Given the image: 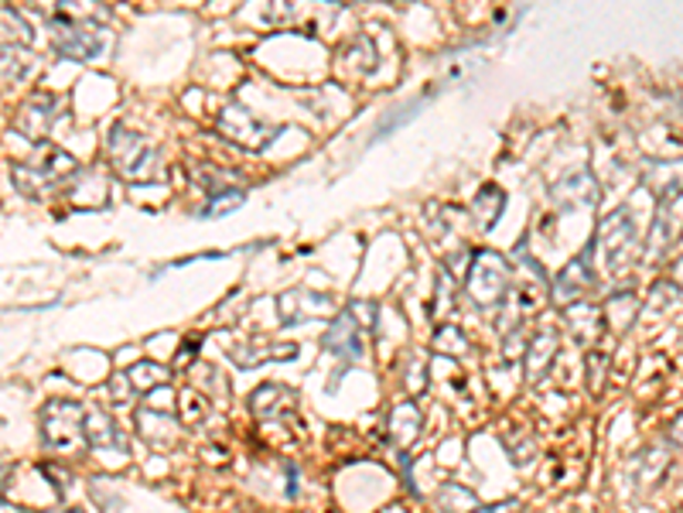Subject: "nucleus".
I'll return each instance as SVG.
<instances>
[{
	"instance_id": "f257e3e1",
	"label": "nucleus",
	"mask_w": 683,
	"mask_h": 513,
	"mask_svg": "<svg viewBox=\"0 0 683 513\" xmlns=\"http://www.w3.org/2000/svg\"><path fill=\"white\" fill-rule=\"evenodd\" d=\"M75 171H80V168H75V161L65 151L52 148V144H45V140H38L31 161L14 165L11 178H14L18 192H24V196H45V192L65 186V181L80 178Z\"/></svg>"
},
{
	"instance_id": "f03ea898",
	"label": "nucleus",
	"mask_w": 683,
	"mask_h": 513,
	"mask_svg": "<svg viewBox=\"0 0 683 513\" xmlns=\"http://www.w3.org/2000/svg\"><path fill=\"white\" fill-rule=\"evenodd\" d=\"M109 161H113V171L127 181H150L161 171V158H158L155 144L124 124L109 130Z\"/></svg>"
},
{
	"instance_id": "7ed1b4c3",
	"label": "nucleus",
	"mask_w": 683,
	"mask_h": 513,
	"mask_svg": "<svg viewBox=\"0 0 683 513\" xmlns=\"http://www.w3.org/2000/svg\"><path fill=\"white\" fill-rule=\"evenodd\" d=\"M465 287H469V299L479 305V308H503L506 299H509V264L506 256L492 253V250H479L472 256V268H469V278H465Z\"/></svg>"
},
{
	"instance_id": "20e7f679",
	"label": "nucleus",
	"mask_w": 683,
	"mask_h": 513,
	"mask_svg": "<svg viewBox=\"0 0 683 513\" xmlns=\"http://www.w3.org/2000/svg\"><path fill=\"white\" fill-rule=\"evenodd\" d=\"M42 442L52 452H72L80 449V442L86 438V411L80 400H69V397H52L45 400L42 415Z\"/></svg>"
},
{
	"instance_id": "39448f33",
	"label": "nucleus",
	"mask_w": 683,
	"mask_h": 513,
	"mask_svg": "<svg viewBox=\"0 0 683 513\" xmlns=\"http://www.w3.org/2000/svg\"><path fill=\"white\" fill-rule=\"evenodd\" d=\"M595 240H598L605 268H609L612 274H622V271L632 264V253H635V247H639V227H635V219H632V209H629V206L616 209V212L601 223V230H598Z\"/></svg>"
},
{
	"instance_id": "423d86ee",
	"label": "nucleus",
	"mask_w": 683,
	"mask_h": 513,
	"mask_svg": "<svg viewBox=\"0 0 683 513\" xmlns=\"http://www.w3.org/2000/svg\"><path fill=\"white\" fill-rule=\"evenodd\" d=\"M216 127H219V134H222L225 140L240 144V148H246V151H267L271 140L284 134V127H277V124L256 121L246 106L222 109V117L216 121Z\"/></svg>"
},
{
	"instance_id": "0eeeda50",
	"label": "nucleus",
	"mask_w": 683,
	"mask_h": 513,
	"mask_svg": "<svg viewBox=\"0 0 683 513\" xmlns=\"http://www.w3.org/2000/svg\"><path fill=\"white\" fill-rule=\"evenodd\" d=\"M595 250H598V240H588V247L557 274V281L550 287V302L554 305L571 308L595 287Z\"/></svg>"
},
{
	"instance_id": "6e6552de",
	"label": "nucleus",
	"mask_w": 683,
	"mask_h": 513,
	"mask_svg": "<svg viewBox=\"0 0 683 513\" xmlns=\"http://www.w3.org/2000/svg\"><path fill=\"white\" fill-rule=\"evenodd\" d=\"M52 42L65 59L90 62V59L106 52V31H96L93 24H75V21L52 18Z\"/></svg>"
},
{
	"instance_id": "1a4fd4ad",
	"label": "nucleus",
	"mask_w": 683,
	"mask_h": 513,
	"mask_svg": "<svg viewBox=\"0 0 683 513\" xmlns=\"http://www.w3.org/2000/svg\"><path fill=\"white\" fill-rule=\"evenodd\" d=\"M598 181L588 171H575V175H564L560 181L550 186V202L560 212H575V209H595L598 206Z\"/></svg>"
},
{
	"instance_id": "9d476101",
	"label": "nucleus",
	"mask_w": 683,
	"mask_h": 513,
	"mask_svg": "<svg viewBox=\"0 0 683 513\" xmlns=\"http://www.w3.org/2000/svg\"><path fill=\"white\" fill-rule=\"evenodd\" d=\"M322 343H325V349H328V353H335L342 363L359 359V356L366 353V343H362V325L356 322V315H353V312H342V315H335Z\"/></svg>"
},
{
	"instance_id": "9b49d317",
	"label": "nucleus",
	"mask_w": 683,
	"mask_h": 513,
	"mask_svg": "<svg viewBox=\"0 0 683 513\" xmlns=\"http://www.w3.org/2000/svg\"><path fill=\"white\" fill-rule=\"evenodd\" d=\"M277 305H281V322L284 325H301V322H312V318L332 312V299L315 295V291H308V287L287 291V295L277 299Z\"/></svg>"
},
{
	"instance_id": "f8f14e48",
	"label": "nucleus",
	"mask_w": 683,
	"mask_h": 513,
	"mask_svg": "<svg viewBox=\"0 0 683 513\" xmlns=\"http://www.w3.org/2000/svg\"><path fill=\"white\" fill-rule=\"evenodd\" d=\"M137 431H140V438L144 442L150 446V449H171L175 442H178V435H181V428H178V418H175V411H155V408H140L137 411Z\"/></svg>"
},
{
	"instance_id": "ddd939ff",
	"label": "nucleus",
	"mask_w": 683,
	"mask_h": 513,
	"mask_svg": "<svg viewBox=\"0 0 683 513\" xmlns=\"http://www.w3.org/2000/svg\"><path fill=\"white\" fill-rule=\"evenodd\" d=\"M647 189L663 202H676L683 196V161H647Z\"/></svg>"
},
{
	"instance_id": "4468645a",
	"label": "nucleus",
	"mask_w": 683,
	"mask_h": 513,
	"mask_svg": "<svg viewBox=\"0 0 683 513\" xmlns=\"http://www.w3.org/2000/svg\"><path fill=\"white\" fill-rule=\"evenodd\" d=\"M557 349H560V333L554 325H544L540 333L534 336V343L526 346V380L529 384H540L547 377Z\"/></svg>"
},
{
	"instance_id": "2eb2a0df",
	"label": "nucleus",
	"mask_w": 683,
	"mask_h": 513,
	"mask_svg": "<svg viewBox=\"0 0 683 513\" xmlns=\"http://www.w3.org/2000/svg\"><path fill=\"white\" fill-rule=\"evenodd\" d=\"M291 408H294V390H287L281 384H260L250 394V411L256 421H274Z\"/></svg>"
},
{
	"instance_id": "dca6fc26",
	"label": "nucleus",
	"mask_w": 683,
	"mask_h": 513,
	"mask_svg": "<svg viewBox=\"0 0 683 513\" xmlns=\"http://www.w3.org/2000/svg\"><path fill=\"white\" fill-rule=\"evenodd\" d=\"M55 96L52 93H42V96H34L21 106V114H18V130L31 140H42V134L52 127V114H55Z\"/></svg>"
},
{
	"instance_id": "f3484780",
	"label": "nucleus",
	"mask_w": 683,
	"mask_h": 513,
	"mask_svg": "<svg viewBox=\"0 0 683 513\" xmlns=\"http://www.w3.org/2000/svg\"><path fill=\"white\" fill-rule=\"evenodd\" d=\"M86 438H90V446L99 449V452H124L127 456V438L106 411H90L86 415Z\"/></svg>"
},
{
	"instance_id": "a211bd4d",
	"label": "nucleus",
	"mask_w": 683,
	"mask_h": 513,
	"mask_svg": "<svg viewBox=\"0 0 683 513\" xmlns=\"http://www.w3.org/2000/svg\"><path fill=\"white\" fill-rule=\"evenodd\" d=\"M564 325H567V333H571V339H578L581 346H595L598 336H601V328H605V315L598 308H585V305H571L564 315Z\"/></svg>"
},
{
	"instance_id": "6ab92c4d",
	"label": "nucleus",
	"mask_w": 683,
	"mask_h": 513,
	"mask_svg": "<svg viewBox=\"0 0 683 513\" xmlns=\"http://www.w3.org/2000/svg\"><path fill=\"white\" fill-rule=\"evenodd\" d=\"M417 435H421V411H417L413 400H403L390 411V442L397 449H407Z\"/></svg>"
},
{
	"instance_id": "aec40b11",
	"label": "nucleus",
	"mask_w": 683,
	"mask_h": 513,
	"mask_svg": "<svg viewBox=\"0 0 683 513\" xmlns=\"http://www.w3.org/2000/svg\"><path fill=\"white\" fill-rule=\"evenodd\" d=\"M297 353V346L294 343H287V346H230V356L243 366V370H253V366H260V363H274V359H291Z\"/></svg>"
},
{
	"instance_id": "412c9836",
	"label": "nucleus",
	"mask_w": 683,
	"mask_h": 513,
	"mask_svg": "<svg viewBox=\"0 0 683 513\" xmlns=\"http://www.w3.org/2000/svg\"><path fill=\"white\" fill-rule=\"evenodd\" d=\"M475 219H479V230L485 233V230H492L496 227V219H500V212H503V192L496 189V186H485L479 196H475Z\"/></svg>"
},
{
	"instance_id": "4be33fe9",
	"label": "nucleus",
	"mask_w": 683,
	"mask_h": 513,
	"mask_svg": "<svg viewBox=\"0 0 683 513\" xmlns=\"http://www.w3.org/2000/svg\"><path fill=\"white\" fill-rule=\"evenodd\" d=\"M127 377H130V384H134V390L137 394H147L150 387H168V380H171V370H165V366H158V363H134L130 370H127Z\"/></svg>"
},
{
	"instance_id": "5701e85b",
	"label": "nucleus",
	"mask_w": 683,
	"mask_h": 513,
	"mask_svg": "<svg viewBox=\"0 0 683 513\" xmlns=\"http://www.w3.org/2000/svg\"><path fill=\"white\" fill-rule=\"evenodd\" d=\"M438 506L444 513H475L479 510V496L459 483H444L441 493H438Z\"/></svg>"
},
{
	"instance_id": "b1692460",
	"label": "nucleus",
	"mask_w": 683,
	"mask_h": 513,
	"mask_svg": "<svg viewBox=\"0 0 683 513\" xmlns=\"http://www.w3.org/2000/svg\"><path fill=\"white\" fill-rule=\"evenodd\" d=\"M635 308H639L635 291H619V295L609 299V322H612L616 333H626V328L635 322Z\"/></svg>"
},
{
	"instance_id": "393cba45",
	"label": "nucleus",
	"mask_w": 683,
	"mask_h": 513,
	"mask_svg": "<svg viewBox=\"0 0 683 513\" xmlns=\"http://www.w3.org/2000/svg\"><path fill=\"white\" fill-rule=\"evenodd\" d=\"M431 346H434V353H444V356H465L472 349L469 339L462 336V328H454V325H441Z\"/></svg>"
},
{
	"instance_id": "a878e982",
	"label": "nucleus",
	"mask_w": 683,
	"mask_h": 513,
	"mask_svg": "<svg viewBox=\"0 0 683 513\" xmlns=\"http://www.w3.org/2000/svg\"><path fill=\"white\" fill-rule=\"evenodd\" d=\"M243 199H246V192L243 189H222V192H212L209 196V202L202 206V216L206 219H216V216H225V212H233V209H240L243 206Z\"/></svg>"
},
{
	"instance_id": "bb28decb",
	"label": "nucleus",
	"mask_w": 683,
	"mask_h": 513,
	"mask_svg": "<svg viewBox=\"0 0 683 513\" xmlns=\"http://www.w3.org/2000/svg\"><path fill=\"white\" fill-rule=\"evenodd\" d=\"M206 411H209V405H206L202 394H196V390H181L178 394V415H181V421L199 425L206 418Z\"/></svg>"
},
{
	"instance_id": "cd10ccee",
	"label": "nucleus",
	"mask_w": 683,
	"mask_h": 513,
	"mask_svg": "<svg viewBox=\"0 0 683 513\" xmlns=\"http://www.w3.org/2000/svg\"><path fill=\"white\" fill-rule=\"evenodd\" d=\"M59 18L83 24V18H93L99 11V0H59Z\"/></svg>"
},
{
	"instance_id": "c85d7f7f",
	"label": "nucleus",
	"mask_w": 683,
	"mask_h": 513,
	"mask_svg": "<svg viewBox=\"0 0 683 513\" xmlns=\"http://www.w3.org/2000/svg\"><path fill=\"white\" fill-rule=\"evenodd\" d=\"M441 308H454V281L448 278V271L438 274V299L431 305V315H438Z\"/></svg>"
},
{
	"instance_id": "c756f323",
	"label": "nucleus",
	"mask_w": 683,
	"mask_h": 513,
	"mask_svg": "<svg viewBox=\"0 0 683 513\" xmlns=\"http://www.w3.org/2000/svg\"><path fill=\"white\" fill-rule=\"evenodd\" d=\"M513 449H509V459L516 462V465H526L529 459H534V452H537V446H534V438L529 435H523V442H509Z\"/></svg>"
},
{
	"instance_id": "7c9ffc66",
	"label": "nucleus",
	"mask_w": 683,
	"mask_h": 513,
	"mask_svg": "<svg viewBox=\"0 0 683 513\" xmlns=\"http://www.w3.org/2000/svg\"><path fill=\"white\" fill-rule=\"evenodd\" d=\"M349 312L356 315V322H359L362 328H372V325H376V305H372V302H353Z\"/></svg>"
},
{
	"instance_id": "2f4dec72",
	"label": "nucleus",
	"mask_w": 683,
	"mask_h": 513,
	"mask_svg": "<svg viewBox=\"0 0 683 513\" xmlns=\"http://www.w3.org/2000/svg\"><path fill=\"white\" fill-rule=\"evenodd\" d=\"M605 363H609V359H605L601 353H591V356H588V370H591V390H601V377H605Z\"/></svg>"
},
{
	"instance_id": "473e14b6",
	"label": "nucleus",
	"mask_w": 683,
	"mask_h": 513,
	"mask_svg": "<svg viewBox=\"0 0 683 513\" xmlns=\"http://www.w3.org/2000/svg\"><path fill=\"white\" fill-rule=\"evenodd\" d=\"M475 513H523L519 500H503V503H492V506H479Z\"/></svg>"
},
{
	"instance_id": "72a5a7b5",
	"label": "nucleus",
	"mask_w": 683,
	"mask_h": 513,
	"mask_svg": "<svg viewBox=\"0 0 683 513\" xmlns=\"http://www.w3.org/2000/svg\"><path fill=\"white\" fill-rule=\"evenodd\" d=\"M287 496L291 500L297 496V469L294 465H287Z\"/></svg>"
},
{
	"instance_id": "f704fd0d",
	"label": "nucleus",
	"mask_w": 683,
	"mask_h": 513,
	"mask_svg": "<svg viewBox=\"0 0 683 513\" xmlns=\"http://www.w3.org/2000/svg\"><path fill=\"white\" fill-rule=\"evenodd\" d=\"M670 438H673V442H676V446L683 449V415H680V418L673 421V428H670Z\"/></svg>"
},
{
	"instance_id": "c9c22d12",
	"label": "nucleus",
	"mask_w": 683,
	"mask_h": 513,
	"mask_svg": "<svg viewBox=\"0 0 683 513\" xmlns=\"http://www.w3.org/2000/svg\"><path fill=\"white\" fill-rule=\"evenodd\" d=\"M673 278H676V284H683V261L673 264Z\"/></svg>"
},
{
	"instance_id": "e433bc0d",
	"label": "nucleus",
	"mask_w": 683,
	"mask_h": 513,
	"mask_svg": "<svg viewBox=\"0 0 683 513\" xmlns=\"http://www.w3.org/2000/svg\"><path fill=\"white\" fill-rule=\"evenodd\" d=\"M59 513H83V510H59Z\"/></svg>"
},
{
	"instance_id": "4c0bfd02",
	"label": "nucleus",
	"mask_w": 683,
	"mask_h": 513,
	"mask_svg": "<svg viewBox=\"0 0 683 513\" xmlns=\"http://www.w3.org/2000/svg\"><path fill=\"white\" fill-rule=\"evenodd\" d=\"M342 4H349V0H342Z\"/></svg>"
}]
</instances>
